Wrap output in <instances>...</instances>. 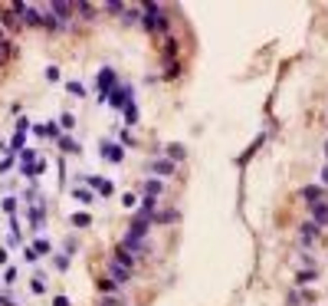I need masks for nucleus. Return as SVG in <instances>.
<instances>
[{"instance_id":"1","label":"nucleus","mask_w":328,"mask_h":306,"mask_svg":"<svg viewBox=\"0 0 328 306\" xmlns=\"http://www.w3.org/2000/svg\"><path fill=\"white\" fill-rule=\"evenodd\" d=\"M43 171H46V162L33 148L20 151V175H23V178H37V175H43Z\"/></svg>"},{"instance_id":"2","label":"nucleus","mask_w":328,"mask_h":306,"mask_svg":"<svg viewBox=\"0 0 328 306\" xmlns=\"http://www.w3.org/2000/svg\"><path fill=\"white\" fill-rule=\"evenodd\" d=\"M13 13H17V20L23 26H40L43 23V13H40L33 4H13Z\"/></svg>"},{"instance_id":"3","label":"nucleus","mask_w":328,"mask_h":306,"mask_svg":"<svg viewBox=\"0 0 328 306\" xmlns=\"http://www.w3.org/2000/svg\"><path fill=\"white\" fill-rule=\"evenodd\" d=\"M95 82H99V102H102V106H105V99H108V96H112V89H115L118 86V76H115V69H99V79H95Z\"/></svg>"},{"instance_id":"4","label":"nucleus","mask_w":328,"mask_h":306,"mask_svg":"<svg viewBox=\"0 0 328 306\" xmlns=\"http://www.w3.org/2000/svg\"><path fill=\"white\" fill-rule=\"evenodd\" d=\"M105 102H108V106H115V109H125L128 102H135V89H128V86H115Z\"/></svg>"},{"instance_id":"5","label":"nucleus","mask_w":328,"mask_h":306,"mask_svg":"<svg viewBox=\"0 0 328 306\" xmlns=\"http://www.w3.org/2000/svg\"><path fill=\"white\" fill-rule=\"evenodd\" d=\"M102 158H105V162H122V158H125V148H122V145H115V142H102Z\"/></svg>"},{"instance_id":"6","label":"nucleus","mask_w":328,"mask_h":306,"mask_svg":"<svg viewBox=\"0 0 328 306\" xmlns=\"http://www.w3.org/2000/svg\"><path fill=\"white\" fill-rule=\"evenodd\" d=\"M115 263H122V267H135V250H128V247H125V244H118L115 247Z\"/></svg>"},{"instance_id":"7","label":"nucleus","mask_w":328,"mask_h":306,"mask_svg":"<svg viewBox=\"0 0 328 306\" xmlns=\"http://www.w3.org/2000/svg\"><path fill=\"white\" fill-rule=\"evenodd\" d=\"M108 273H112V280H115V283H128L131 280V270L122 267V263H115V260L108 263Z\"/></svg>"},{"instance_id":"8","label":"nucleus","mask_w":328,"mask_h":306,"mask_svg":"<svg viewBox=\"0 0 328 306\" xmlns=\"http://www.w3.org/2000/svg\"><path fill=\"white\" fill-rule=\"evenodd\" d=\"M302 198L309 201V204H318V201H325V188H318V185H305V188H302Z\"/></svg>"},{"instance_id":"9","label":"nucleus","mask_w":328,"mask_h":306,"mask_svg":"<svg viewBox=\"0 0 328 306\" xmlns=\"http://www.w3.org/2000/svg\"><path fill=\"white\" fill-rule=\"evenodd\" d=\"M312 224H315V227L328 224V204H325V201H318V204H312Z\"/></svg>"},{"instance_id":"10","label":"nucleus","mask_w":328,"mask_h":306,"mask_svg":"<svg viewBox=\"0 0 328 306\" xmlns=\"http://www.w3.org/2000/svg\"><path fill=\"white\" fill-rule=\"evenodd\" d=\"M151 171H155L158 178H167V175H174V162H171V158H161V162L151 165Z\"/></svg>"},{"instance_id":"11","label":"nucleus","mask_w":328,"mask_h":306,"mask_svg":"<svg viewBox=\"0 0 328 306\" xmlns=\"http://www.w3.org/2000/svg\"><path fill=\"white\" fill-rule=\"evenodd\" d=\"M89 188H95V191H99L102 198L115 194V185H112V181H102V178H89Z\"/></svg>"},{"instance_id":"12","label":"nucleus","mask_w":328,"mask_h":306,"mask_svg":"<svg viewBox=\"0 0 328 306\" xmlns=\"http://www.w3.org/2000/svg\"><path fill=\"white\" fill-rule=\"evenodd\" d=\"M161 191H164L161 178H148L144 181V198H161Z\"/></svg>"},{"instance_id":"13","label":"nucleus","mask_w":328,"mask_h":306,"mask_svg":"<svg viewBox=\"0 0 328 306\" xmlns=\"http://www.w3.org/2000/svg\"><path fill=\"white\" fill-rule=\"evenodd\" d=\"M26 218H30V227L43 231V207H40V204H33L30 211H26Z\"/></svg>"},{"instance_id":"14","label":"nucleus","mask_w":328,"mask_h":306,"mask_svg":"<svg viewBox=\"0 0 328 306\" xmlns=\"http://www.w3.org/2000/svg\"><path fill=\"white\" fill-rule=\"evenodd\" d=\"M72 198L79 201V204H92V201H95V191H92V188H76Z\"/></svg>"},{"instance_id":"15","label":"nucleus","mask_w":328,"mask_h":306,"mask_svg":"<svg viewBox=\"0 0 328 306\" xmlns=\"http://www.w3.org/2000/svg\"><path fill=\"white\" fill-rule=\"evenodd\" d=\"M59 148H62V151H69V155H76V151H82V145L76 142L72 135H62V138H59Z\"/></svg>"},{"instance_id":"16","label":"nucleus","mask_w":328,"mask_h":306,"mask_svg":"<svg viewBox=\"0 0 328 306\" xmlns=\"http://www.w3.org/2000/svg\"><path fill=\"white\" fill-rule=\"evenodd\" d=\"M30 247L37 250V257H46V254H53V244H50V240H46V237H37V240H33Z\"/></svg>"},{"instance_id":"17","label":"nucleus","mask_w":328,"mask_h":306,"mask_svg":"<svg viewBox=\"0 0 328 306\" xmlns=\"http://www.w3.org/2000/svg\"><path fill=\"white\" fill-rule=\"evenodd\" d=\"M315 237H318V227L312 224V221H305V224H302V244H312Z\"/></svg>"},{"instance_id":"18","label":"nucleus","mask_w":328,"mask_h":306,"mask_svg":"<svg viewBox=\"0 0 328 306\" xmlns=\"http://www.w3.org/2000/svg\"><path fill=\"white\" fill-rule=\"evenodd\" d=\"M69 224H72V227H89V224H92V218H89L86 211H76L72 218H69Z\"/></svg>"},{"instance_id":"19","label":"nucleus","mask_w":328,"mask_h":306,"mask_svg":"<svg viewBox=\"0 0 328 306\" xmlns=\"http://www.w3.org/2000/svg\"><path fill=\"white\" fill-rule=\"evenodd\" d=\"M184 155H187V151H184V145H177V142H171V145H167V158H171V162H180Z\"/></svg>"},{"instance_id":"20","label":"nucleus","mask_w":328,"mask_h":306,"mask_svg":"<svg viewBox=\"0 0 328 306\" xmlns=\"http://www.w3.org/2000/svg\"><path fill=\"white\" fill-rule=\"evenodd\" d=\"M135 122H138V106L128 102V106H125V125H135Z\"/></svg>"},{"instance_id":"21","label":"nucleus","mask_w":328,"mask_h":306,"mask_svg":"<svg viewBox=\"0 0 328 306\" xmlns=\"http://www.w3.org/2000/svg\"><path fill=\"white\" fill-rule=\"evenodd\" d=\"M66 93H69V96H76V99H82V96H86V89H82V82H76V79H72V82H66Z\"/></svg>"},{"instance_id":"22","label":"nucleus","mask_w":328,"mask_h":306,"mask_svg":"<svg viewBox=\"0 0 328 306\" xmlns=\"http://www.w3.org/2000/svg\"><path fill=\"white\" fill-rule=\"evenodd\" d=\"M23 138H26V132H17V135H13V142L7 145V148H10V151H17V155H20V151H23Z\"/></svg>"},{"instance_id":"23","label":"nucleus","mask_w":328,"mask_h":306,"mask_svg":"<svg viewBox=\"0 0 328 306\" xmlns=\"http://www.w3.org/2000/svg\"><path fill=\"white\" fill-rule=\"evenodd\" d=\"M118 145H122V148H135V135H131V132H122V142H118Z\"/></svg>"},{"instance_id":"24","label":"nucleus","mask_w":328,"mask_h":306,"mask_svg":"<svg viewBox=\"0 0 328 306\" xmlns=\"http://www.w3.org/2000/svg\"><path fill=\"white\" fill-rule=\"evenodd\" d=\"M315 277H318V270H302V273H299L296 280H299V283H312Z\"/></svg>"},{"instance_id":"25","label":"nucleus","mask_w":328,"mask_h":306,"mask_svg":"<svg viewBox=\"0 0 328 306\" xmlns=\"http://www.w3.org/2000/svg\"><path fill=\"white\" fill-rule=\"evenodd\" d=\"M59 119H62V122H59V129H72V125H76V115H72V112H62Z\"/></svg>"},{"instance_id":"26","label":"nucleus","mask_w":328,"mask_h":306,"mask_svg":"<svg viewBox=\"0 0 328 306\" xmlns=\"http://www.w3.org/2000/svg\"><path fill=\"white\" fill-rule=\"evenodd\" d=\"M46 135H50V138H62V129L56 122H46Z\"/></svg>"},{"instance_id":"27","label":"nucleus","mask_w":328,"mask_h":306,"mask_svg":"<svg viewBox=\"0 0 328 306\" xmlns=\"http://www.w3.org/2000/svg\"><path fill=\"white\" fill-rule=\"evenodd\" d=\"M4 23H7V26H20V20H17V13H13V7L4 13Z\"/></svg>"},{"instance_id":"28","label":"nucleus","mask_w":328,"mask_h":306,"mask_svg":"<svg viewBox=\"0 0 328 306\" xmlns=\"http://www.w3.org/2000/svg\"><path fill=\"white\" fill-rule=\"evenodd\" d=\"M105 10H108V13H125V4H118V0H108Z\"/></svg>"},{"instance_id":"29","label":"nucleus","mask_w":328,"mask_h":306,"mask_svg":"<svg viewBox=\"0 0 328 306\" xmlns=\"http://www.w3.org/2000/svg\"><path fill=\"white\" fill-rule=\"evenodd\" d=\"M46 283H43V273H37V280H33V293H43Z\"/></svg>"},{"instance_id":"30","label":"nucleus","mask_w":328,"mask_h":306,"mask_svg":"<svg viewBox=\"0 0 328 306\" xmlns=\"http://www.w3.org/2000/svg\"><path fill=\"white\" fill-rule=\"evenodd\" d=\"M4 211L13 218V211H17V198H7V201H4Z\"/></svg>"},{"instance_id":"31","label":"nucleus","mask_w":328,"mask_h":306,"mask_svg":"<svg viewBox=\"0 0 328 306\" xmlns=\"http://www.w3.org/2000/svg\"><path fill=\"white\" fill-rule=\"evenodd\" d=\"M46 79H50V82L59 79V66H46Z\"/></svg>"},{"instance_id":"32","label":"nucleus","mask_w":328,"mask_h":306,"mask_svg":"<svg viewBox=\"0 0 328 306\" xmlns=\"http://www.w3.org/2000/svg\"><path fill=\"white\" fill-rule=\"evenodd\" d=\"M4 280H7V283H17V267H7V273H4Z\"/></svg>"},{"instance_id":"33","label":"nucleus","mask_w":328,"mask_h":306,"mask_svg":"<svg viewBox=\"0 0 328 306\" xmlns=\"http://www.w3.org/2000/svg\"><path fill=\"white\" fill-rule=\"evenodd\" d=\"M122 204H125V207H135V204H138V198H135V194L128 191V194H125V198H122Z\"/></svg>"},{"instance_id":"34","label":"nucleus","mask_w":328,"mask_h":306,"mask_svg":"<svg viewBox=\"0 0 328 306\" xmlns=\"http://www.w3.org/2000/svg\"><path fill=\"white\" fill-rule=\"evenodd\" d=\"M17 132H30V119H26V115H23V119H17Z\"/></svg>"},{"instance_id":"35","label":"nucleus","mask_w":328,"mask_h":306,"mask_svg":"<svg viewBox=\"0 0 328 306\" xmlns=\"http://www.w3.org/2000/svg\"><path fill=\"white\" fill-rule=\"evenodd\" d=\"M56 267L66 270V267H69V257H66V254H59V257H56Z\"/></svg>"},{"instance_id":"36","label":"nucleus","mask_w":328,"mask_h":306,"mask_svg":"<svg viewBox=\"0 0 328 306\" xmlns=\"http://www.w3.org/2000/svg\"><path fill=\"white\" fill-rule=\"evenodd\" d=\"M23 257H26V263H33V260H37V250H33V247H23Z\"/></svg>"},{"instance_id":"37","label":"nucleus","mask_w":328,"mask_h":306,"mask_svg":"<svg viewBox=\"0 0 328 306\" xmlns=\"http://www.w3.org/2000/svg\"><path fill=\"white\" fill-rule=\"evenodd\" d=\"M289 306H302V296H299V293H289Z\"/></svg>"},{"instance_id":"38","label":"nucleus","mask_w":328,"mask_h":306,"mask_svg":"<svg viewBox=\"0 0 328 306\" xmlns=\"http://www.w3.org/2000/svg\"><path fill=\"white\" fill-rule=\"evenodd\" d=\"M53 306H69V300L66 296H53Z\"/></svg>"},{"instance_id":"39","label":"nucleus","mask_w":328,"mask_h":306,"mask_svg":"<svg viewBox=\"0 0 328 306\" xmlns=\"http://www.w3.org/2000/svg\"><path fill=\"white\" fill-rule=\"evenodd\" d=\"M102 306H122L118 300H112V296H105V300H102Z\"/></svg>"},{"instance_id":"40","label":"nucleus","mask_w":328,"mask_h":306,"mask_svg":"<svg viewBox=\"0 0 328 306\" xmlns=\"http://www.w3.org/2000/svg\"><path fill=\"white\" fill-rule=\"evenodd\" d=\"M322 181L328 185V165H325V168H322Z\"/></svg>"},{"instance_id":"41","label":"nucleus","mask_w":328,"mask_h":306,"mask_svg":"<svg viewBox=\"0 0 328 306\" xmlns=\"http://www.w3.org/2000/svg\"><path fill=\"white\" fill-rule=\"evenodd\" d=\"M0 263H7V250L4 247H0Z\"/></svg>"},{"instance_id":"42","label":"nucleus","mask_w":328,"mask_h":306,"mask_svg":"<svg viewBox=\"0 0 328 306\" xmlns=\"http://www.w3.org/2000/svg\"><path fill=\"white\" fill-rule=\"evenodd\" d=\"M0 151H7V145H4V142H0Z\"/></svg>"},{"instance_id":"43","label":"nucleus","mask_w":328,"mask_h":306,"mask_svg":"<svg viewBox=\"0 0 328 306\" xmlns=\"http://www.w3.org/2000/svg\"><path fill=\"white\" fill-rule=\"evenodd\" d=\"M325 158H328V142H325Z\"/></svg>"}]
</instances>
